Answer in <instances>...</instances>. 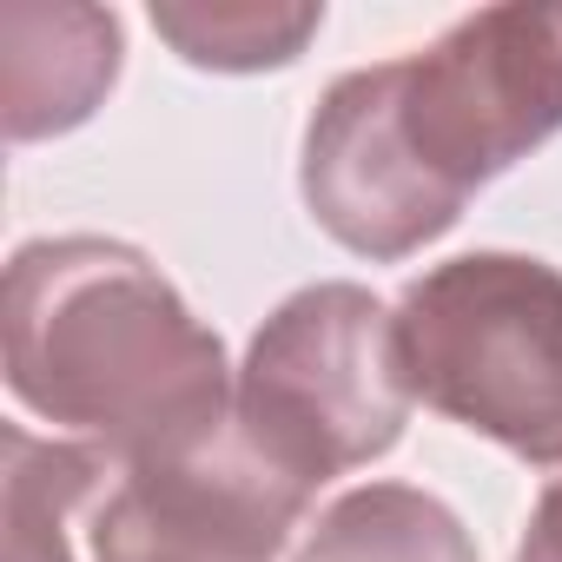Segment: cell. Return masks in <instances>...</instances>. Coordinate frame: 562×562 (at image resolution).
Returning <instances> with one entry per match:
<instances>
[{
    "label": "cell",
    "mask_w": 562,
    "mask_h": 562,
    "mask_svg": "<svg viewBox=\"0 0 562 562\" xmlns=\"http://www.w3.org/2000/svg\"><path fill=\"white\" fill-rule=\"evenodd\" d=\"M153 27L179 47V60L212 74H265L292 67L305 41L325 27V8H265V0H166Z\"/></svg>",
    "instance_id": "cell-8"
},
{
    "label": "cell",
    "mask_w": 562,
    "mask_h": 562,
    "mask_svg": "<svg viewBox=\"0 0 562 562\" xmlns=\"http://www.w3.org/2000/svg\"><path fill=\"white\" fill-rule=\"evenodd\" d=\"M411 424L397 312L364 285H312L285 299L245 351L232 437L278 483L318 496L331 476L378 463Z\"/></svg>",
    "instance_id": "cell-3"
},
{
    "label": "cell",
    "mask_w": 562,
    "mask_h": 562,
    "mask_svg": "<svg viewBox=\"0 0 562 562\" xmlns=\"http://www.w3.org/2000/svg\"><path fill=\"white\" fill-rule=\"evenodd\" d=\"M120 80V21L100 8H0V120L8 139L80 126Z\"/></svg>",
    "instance_id": "cell-6"
},
{
    "label": "cell",
    "mask_w": 562,
    "mask_h": 562,
    "mask_svg": "<svg viewBox=\"0 0 562 562\" xmlns=\"http://www.w3.org/2000/svg\"><path fill=\"white\" fill-rule=\"evenodd\" d=\"M549 133H562V8H483L417 54L331 80L299 186L345 251L397 265Z\"/></svg>",
    "instance_id": "cell-1"
},
{
    "label": "cell",
    "mask_w": 562,
    "mask_h": 562,
    "mask_svg": "<svg viewBox=\"0 0 562 562\" xmlns=\"http://www.w3.org/2000/svg\"><path fill=\"white\" fill-rule=\"evenodd\" d=\"M411 397L503 443L562 463V271L522 251H463L397 299Z\"/></svg>",
    "instance_id": "cell-4"
},
{
    "label": "cell",
    "mask_w": 562,
    "mask_h": 562,
    "mask_svg": "<svg viewBox=\"0 0 562 562\" xmlns=\"http://www.w3.org/2000/svg\"><path fill=\"white\" fill-rule=\"evenodd\" d=\"M8 391L133 476L218 450L238 384L146 251L34 238L8 265Z\"/></svg>",
    "instance_id": "cell-2"
},
{
    "label": "cell",
    "mask_w": 562,
    "mask_h": 562,
    "mask_svg": "<svg viewBox=\"0 0 562 562\" xmlns=\"http://www.w3.org/2000/svg\"><path fill=\"white\" fill-rule=\"evenodd\" d=\"M312 496L278 483L225 430L218 450L133 470L93 509V562H278Z\"/></svg>",
    "instance_id": "cell-5"
},
{
    "label": "cell",
    "mask_w": 562,
    "mask_h": 562,
    "mask_svg": "<svg viewBox=\"0 0 562 562\" xmlns=\"http://www.w3.org/2000/svg\"><path fill=\"white\" fill-rule=\"evenodd\" d=\"M8 483H0V522H8V562H80L74 555V516L100 496L113 457L74 437H27L21 424L0 430Z\"/></svg>",
    "instance_id": "cell-7"
},
{
    "label": "cell",
    "mask_w": 562,
    "mask_h": 562,
    "mask_svg": "<svg viewBox=\"0 0 562 562\" xmlns=\"http://www.w3.org/2000/svg\"><path fill=\"white\" fill-rule=\"evenodd\" d=\"M516 562H562V476L536 496L529 509V529H522V549Z\"/></svg>",
    "instance_id": "cell-9"
}]
</instances>
